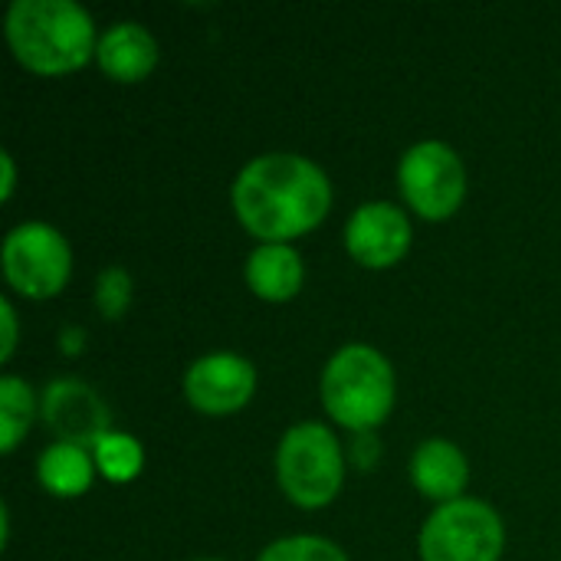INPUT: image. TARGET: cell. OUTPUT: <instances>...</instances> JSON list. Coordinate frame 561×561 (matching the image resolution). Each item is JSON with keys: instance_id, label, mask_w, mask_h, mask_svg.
<instances>
[{"instance_id": "obj_19", "label": "cell", "mask_w": 561, "mask_h": 561, "mask_svg": "<svg viewBox=\"0 0 561 561\" xmlns=\"http://www.w3.org/2000/svg\"><path fill=\"white\" fill-rule=\"evenodd\" d=\"M0 325H3V345H0V358L7 362L10 355H13V348H16V312H13V306L3 299L0 302Z\"/></svg>"}, {"instance_id": "obj_22", "label": "cell", "mask_w": 561, "mask_h": 561, "mask_svg": "<svg viewBox=\"0 0 561 561\" xmlns=\"http://www.w3.org/2000/svg\"><path fill=\"white\" fill-rule=\"evenodd\" d=\"M201 561H214V559H201Z\"/></svg>"}, {"instance_id": "obj_21", "label": "cell", "mask_w": 561, "mask_h": 561, "mask_svg": "<svg viewBox=\"0 0 561 561\" xmlns=\"http://www.w3.org/2000/svg\"><path fill=\"white\" fill-rule=\"evenodd\" d=\"M82 348V332H66V352Z\"/></svg>"}, {"instance_id": "obj_10", "label": "cell", "mask_w": 561, "mask_h": 561, "mask_svg": "<svg viewBox=\"0 0 561 561\" xmlns=\"http://www.w3.org/2000/svg\"><path fill=\"white\" fill-rule=\"evenodd\" d=\"M345 247L368 270L394 266L411 247V220L388 201L362 204L345 224Z\"/></svg>"}, {"instance_id": "obj_13", "label": "cell", "mask_w": 561, "mask_h": 561, "mask_svg": "<svg viewBox=\"0 0 561 561\" xmlns=\"http://www.w3.org/2000/svg\"><path fill=\"white\" fill-rule=\"evenodd\" d=\"M247 283L260 299H293L302 286V260L289 243H260L247 260Z\"/></svg>"}, {"instance_id": "obj_2", "label": "cell", "mask_w": 561, "mask_h": 561, "mask_svg": "<svg viewBox=\"0 0 561 561\" xmlns=\"http://www.w3.org/2000/svg\"><path fill=\"white\" fill-rule=\"evenodd\" d=\"M7 43L39 76L72 72L99 46L92 16L72 0H13L7 10Z\"/></svg>"}, {"instance_id": "obj_9", "label": "cell", "mask_w": 561, "mask_h": 561, "mask_svg": "<svg viewBox=\"0 0 561 561\" xmlns=\"http://www.w3.org/2000/svg\"><path fill=\"white\" fill-rule=\"evenodd\" d=\"M253 391L256 368L233 352L204 355L184 375V394L204 414H233L253 398Z\"/></svg>"}, {"instance_id": "obj_4", "label": "cell", "mask_w": 561, "mask_h": 561, "mask_svg": "<svg viewBox=\"0 0 561 561\" xmlns=\"http://www.w3.org/2000/svg\"><path fill=\"white\" fill-rule=\"evenodd\" d=\"M276 477L283 493L302 510L329 506L345 480L342 447L325 424H296L283 434L276 454Z\"/></svg>"}, {"instance_id": "obj_18", "label": "cell", "mask_w": 561, "mask_h": 561, "mask_svg": "<svg viewBox=\"0 0 561 561\" xmlns=\"http://www.w3.org/2000/svg\"><path fill=\"white\" fill-rule=\"evenodd\" d=\"M131 302V276L122 266H108L95 283V306L105 319H118Z\"/></svg>"}, {"instance_id": "obj_1", "label": "cell", "mask_w": 561, "mask_h": 561, "mask_svg": "<svg viewBox=\"0 0 561 561\" xmlns=\"http://www.w3.org/2000/svg\"><path fill=\"white\" fill-rule=\"evenodd\" d=\"M233 210L263 243H289L309 233L332 204L325 171L302 154H260L233 181Z\"/></svg>"}, {"instance_id": "obj_14", "label": "cell", "mask_w": 561, "mask_h": 561, "mask_svg": "<svg viewBox=\"0 0 561 561\" xmlns=\"http://www.w3.org/2000/svg\"><path fill=\"white\" fill-rule=\"evenodd\" d=\"M36 473L53 496H79L92 483V460L82 447L53 444L39 454Z\"/></svg>"}, {"instance_id": "obj_11", "label": "cell", "mask_w": 561, "mask_h": 561, "mask_svg": "<svg viewBox=\"0 0 561 561\" xmlns=\"http://www.w3.org/2000/svg\"><path fill=\"white\" fill-rule=\"evenodd\" d=\"M411 480L427 500H437L444 506V503L460 500L470 480V467L457 444L424 440L411 457Z\"/></svg>"}, {"instance_id": "obj_8", "label": "cell", "mask_w": 561, "mask_h": 561, "mask_svg": "<svg viewBox=\"0 0 561 561\" xmlns=\"http://www.w3.org/2000/svg\"><path fill=\"white\" fill-rule=\"evenodd\" d=\"M43 421L59 437V444L69 447H99L102 437H108V408L105 401L76 378H56L43 391Z\"/></svg>"}, {"instance_id": "obj_17", "label": "cell", "mask_w": 561, "mask_h": 561, "mask_svg": "<svg viewBox=\"0 0 561 561\" xmlns=\"http://www.w3.org/2000/svg\"><path fill=\"white\" fill-rule=\"evenodd\" d=\"M256 561H348L345 552L322 536H289L273 542Z\"/></svg>"}, {"instance_id": "obj_7", "label": "cell", "mask_w": 561, "mask_h": 561, "mask_svg": "<svg viewBox=\"0 0 561 561\" xmlns=\"http://www.w3.org/2000/svg\"><path fill=\"white\" fill-rule=\"evenodd\" d=\"M398 184L421 217L444 220L463 204L467 171L447 141H417L398 164Z\"/></svg>"}, {"instance_id": "obj_5", "label": "cell", "mask_w": 561, "mask_h": 561, "mask_svg": "<svg viewBox=\"0 0 561 561\" xmlns=\"http://www.w3.org/2000/svg\"><path fill=\"white\" fill-rule=\"evenodd\" d=\"M503 519L483 500H454L431 513L421 529L424 561H500Z\"/></svg>"}, {"instance_id": "obj_15", "label": "cell", "mask_w": 561, "mask_h": 561, "mask_svg": "<svg viewBox=\"0 0 561 561\" xmlns=\"http://www.w3.org/2000/svg\"><path fill=\"white\" fill-rule=\"evenodd\" d=\"M33 424V388L16 378L7 375L0 381V427H3V454H13L16 444L23 440V434Z\"/></svg>"}, {"instance_id": "obj_3", "label": "cell", "mask_w": 561, "mask_h": 561, "mask_svg": "<svg viewBox=\"0 0 561 561\" xmlns=\"http://www.w3.org/2000/svg\"><path fill=\"white\" fill-rule=\"evenodd\" d=\"M322 404L325 411L352 427L371 431L394 408V368L371 345H345L339 348L322 371Z\"/></svg>"}, {"instance_id": "obj_16", "label": "cell", "mask_w": 561, "mask_h": 561, "mask_svg": "<svg viewBox=\"0 0 561 561\" xmlns=\"http://www.w3.org/2000/svg\"><path fill=\"white\" fill-rule=\"evenodd\" d=\"M145 454L141 444L128 434H108L99 440L95 447V467L105 473V480L112 483H128L141 473Z\"/></svg>"}, {"instance_id": "obj_6", "label": "cell", "mask_w": 561, "mask_h": 561, "mask_svg": "<svg viewBox=\"0 0 561 561\" xmlns=\"http://www.w3.org/2000/svg\"><path fill=\"white\" fill-rule=\"evenodd\" d=\"M3 276L7 283L30 299H49L56 296L72 270V253L62 233L49 224L30 220L13 227L3 237Z\"/></svg>"}, {"instance_id": "obj_12", "label": "cell", "mask_w": 561, "mask_h": 561, "mask_svg": "<svg viewBox=\"0 0 561 561\" xmlns=\"http://www.w3.org/2000/svg\"><path fill=\"white\" fill-rule=\"evenodd\" d=\"M95 59L115 82H138L158 62V39L141 23H115L99 39Z\"/></svg>"}, {"instance_id": "obj_20", "label": "cell", "mask_w": 561, "mask_h": 561, "mask_svg": "<svg viewBox=\"0 0 561 561\" xmlns=\"http://www.w3.org/2000/svg\"><path fill=\"white\" fill-rule=\"evenodd\" d=\"M0 168H3V187H0V197L7 201V197L13 194V181H16V174H13V158H10V151H0Z\"/></svg>"}]
</instances>
